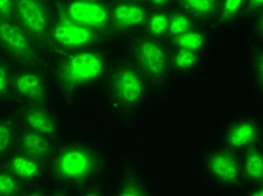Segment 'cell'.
Masks as SVG:
<instances>
[{
    "instance_id": "9a60e30c",
    "label": "cell",
    "mask_w": 263,
    "mask_h": 196,
    "mask_svg": "<svg viewBox=\"0 0 263 196\" xmlns=\"http://www.w3.org/2000/svg\"><path fill=\"white\" fill-rule=\"evenodd\" d=\"M58 140L27 128H20L16 141V151L35 158L47 165L58 146Z\"/></svg>"
},
{
    "instance_id": "4316f807",
    "label": "cell",
    "mask_w": 263,
    "mask_h": 196,
    "mask_svg": "<svg viewBox=\"0 0 263 196\" xmlns=\"http://www.w3.org/2000/svg\"><path fill=\"white\" fill-rule=\"evenodd\" d=\"M245 0H224L223 2V16L226 19H232L242 9Z\"/></svg>"
},
{
    "instance_id": "ba28073f",
    "label": "cell",
    "mask_w": 263,
    "mask_h": 196,
    "mask_svg": "<svg viewBox=\"0 0 263 196\" xmlns=\"http://www.w3.org/2000/svg\"><path fill=\"white\" fill-rule=\"evenodd\" d=\"M11 93L14 109L22 105L54 103L46 69L13 68Z\"/></svg>"
},
{
    "instance_id": "ffe728a7",
    "label": "cell",
    "mask_w": 263,
    "mask_h": 196,
    "mask_svg": "<svg viewBox=\"0 0 263 196\" xmlns=\"http://www.w3.org/2000/svg\"><path fill=\"white\" fill-rule=\"evenodd\" d=\"M11 74L13 67L6 59L0 57V112L14 110Z\"/></svg>"
},
{
    "instance_id": "3957f363",
    "label": "cell",
    "mask_w": 263,
    "mask_h": 196,
    "mask_svg": "<svg viewBox=\"0 0 263 196\" xmlns=\"http://www.w3.org/2000/svg\"><path fill=\"white\" fill-rule=\"evenodd\" d=\"M98 97L103 116L125 128L135 126L152 101L157 100L144 75L132 62L111 65Z\"/></svg>"
},
{
    "instance_id": "8992f818",
    "label": "cell",
    "mask_w": 263,
    "mask_h": 196,
    "mask_svg": "<svg viewBox=\"0 0 263 196\" xmlns=\"http://www.w3.org/2000/svg\"><path fill=\"white\" fill-rule=\"evenodd\" d=\"M218 144L244 153L263 145V118L256 112L232 116L223 123L216 137Z\"/></svg>"
},
{
    "instance_id": "d6986e66",
    "label": "cell",
    "mask_w": 263,
    "mask_h": 196,
    "mask_svg": "<svg viewBox=\"0 0 263 196\" xmlns=\"http://www.w3.org/2000/svg\"><path fill=\"white\" fill-rule=\"evenodd\" d=\"M241 155L245 185L263 184V145L251 148Z\"/></svg>"
},
{
    "instance_id": "484cf974",
    "label": "cell",
    "mask_w": 263,
    "mask_h": 196,
    "mask_svg": "<svg viewBox=\"0 0 263 196\" xmlns=\"http://www.w3.org/2000/svg\"><path fill=\"white\" fill-rule=\"evenodd\" d=\"M191 27H193V23H191L190 18L187 15L175 14L170 17L168 33L171 34L173 37H177L179 35H182L189 31H193Z\"/></svg>"
},
{
    "instance_id": "44dd1931",
    "label": "cell",
    "mask_w": 263,
    "mask_h": 196,
    "mask_svg": "<svg viewBox=\"0 0 263 196\" xmlns=\"http://www.w3.org/2000/svg\"><path fill=\"white\" fill-rule=\"evenodd\" d=\"M250 80L255 97L263 101V52L262 49L254 50L250 56Z\"/></svg>"
},
{
    "instance_id": "ac0fdd59",
    "label": "cell",
    "mask_w": 263,
    "mask_h": 196,
    "mask_svg": "<svg viewBox=\"0 0 263 196\" xmlns=\"http://www.w3.org/2000/svg\"><path fill=\"white\" fill-rule=\"evenodd\" d=\"M20 128L14 110L0 112V164L15 150Z\"/></svg>"
},
{
    "instance_id": "5b68a950",
    "label": "cell",
    "mask_w": 263,
    "mask_h": 196,
    "mask_svg": "<svg viewBox=\"0 0 263 196\" xmlns=\"http://www.w3.org/2000/svg\"><path fill=\"white\" fill-rule=\"evenodd\" d=\"M132 54V63L144 75L155 99L164 98L175 83L168 52L155 39L143 38L134 44Z\"/></svg>"
},
{
    "instance_id": "7a4b0ae2",
    "label": "cell",
    "mask_w": 263,
    "mask_h": 196,
    "mask_svg": "<svg viewBox=\"0 0 263 196\" xmlns=\"http://www.w3.org/2000/svg\"><path fill=\"white\" fill-rule=\"evenodd\" d=\"M111 65L105 52L93 49L64 55L46 69L53 102L65 112L98 96Z\"/></svg>"
},
{
    "instance_id": "603a6c76",
    "label": "cell",
    "mask_w": 263,
    "mask_h": 196,
    "mask_svg": "<svg viewBox=\"0 0 263 196\" xmlns=\"http://www.w3.org/2000/svg\"><path fill=\"white\" fill-rule=\"evenodd\" d=\"M173 41L178 49L200 52L206 45V37L200 32L189 31L177 37H173Z\"/></svg>"
},
{
    "instance_id": "e0dca14e",
    "label": "cell",
    "mask_w": 263,
    "mask_h": 196,
    "mask_svg": "<svg viewBox=\"0 0 263 196\" xmlns=\"http://www.w3.org/2000/svg\"><path fill=\"white\" fill-rule=\"evenodd\" d=\"M170 57L175 83L191 79L199 73L202 63L199 52L178 49Z\"/></svg>"
},
{
    "instance_id": "9c48e42d",
    "label": "cell",
    "mask_w": 263,
    "mask_h": 196,
    "mask_svg": "<svg viewBox=\"0 0 263 196\" xmlns=\"http://www.w3.org/2000/svg\"><path fill=\"white\" fill-rule=\"evenodd\" d=\"M20 126L60 141L70 134L64 112L54 103L17 106L14 109Z\"/></svg>"
},
{
    "instance_id": "4dcf8cb0",
    "label": "cell",
    "mask_w": 263,
    "mask_h": 196,
    "mask_svg": "<svg viewBox=\"0 0 263 196\" xmlns=\"http://www.w3.org/2000/svg\"><path fill=\"white\" fill-rule=\"evenodd\" d=\"M250 4L255 8H260V7H262L263 0H250Z\"/></svg>"
},
{
    "instance_id": "d4e9b609",
    "label": "cell",
    "mask_w": 263,
    "mask_h": 196,
    "mask_svg": "<svg viewBox=\"0 0 263 196\" xmlns=\"http://www.w3.org/2000/svg\"><path fill=\"white\" fill-rule=\"evenodd\" d=\"M170 17L164 13H155L148 17L147 19V29L152 36L160 37L168 33Z\"/></svg>"
},
{
    "instance_id": "8fae6325",
    "label": "cell",
    "mask_w": 263,
    "mask_h": 196,
    "mask_svg": "<svg viewBox=\"0 0 263 196\" xmlns=\"http://www.w3.org/2000/svg\"><path fill=\"white\" fill-rule=\"evenodd\" d=\"M50 38L58 49L73 53L91 49L98 39V32L63 17L51 28Z\"/></svg>"
},
{
    "instance_id": "7402d4cb",
    "label": "cell",
    "mask_w": 263,
    "mask_h": 196,
    "mask_svg": "<svg viewBox=\"0 0 263 196\" xmlns=\"http://www.w3.org/2000/svg\"><path fill=\"white\" fill-rule=\"evenodd\" d=\"M25 185L11 171L0 164V196L25 195Z\"/></svg>"
},
{
    "instance_id": "4fadbf2b",
    "label": "cell",
    "mask_w": 263,
    "mask_h": 196,
    "mask_svg": "<svg viewBox=\"0 0 263 196\" xmlns=\"http://www.w3.org/2000/svg\"><path fill=\"white\" fill-rule=\"evenodd\" d=\"M14 13L20 25L36 38H45L51 32V18L43 0H14Z\"/></svg>"
},
{
    "instance_id": "277c9868",
    "label": "cell",
    "mask_w": 263,
    "mask_h": 196,
    "mask_svg": "<svg viewBox=\"0 0 263 196\" xmlns=\"http://www.w3.org/2000/svg\"><path fill=\"white\" fill-rule=\"evenodd\" d=\"M198 168L202 180L219 192L238 195L245 186L242 155L217 141L201 150Z\"/></svg>"
},
{
    "instance_id": "7c38bea8",
    "label": "cell",
    "mask_w": 263,
    "mask_h": 196,
    "mask_svg": "<svg viewBox=\"0 0 263 196\" xmlns=\"http://www.w3.org/2000/svg\"><path fill=\"white\" fill-rule=\"evenodd\" d=\"M61 17L97 32L111 21L110 9L98 0H71L64 6Z\"/></svg>"
},
{
    "instance_id": "83f0119b",
    "label": "cell",
    "mask_w": 263,
    "mask_h": 196,
    "mask_svg": "<svg viewBox=\"0 0 263 196\" xmlns=\"http://www.w3.org/2000/svg\"><path fill=\"white\" fill-rule=\"evenodd\" d=\"M238 195L242 196H263V184H249Z\"/></svg>"
},
{
    "instance_id": "cb8c5ba5",
    "label": "cell",
    "mask_w": 263,
    "mask_h": 196,
    "mask_svg": "<svg viewBox=\"0 0 263 196\" xmlns=\"http://www.w3.org/2000/svg\"><path fill=\"white\" fill-rule=\"evenodd\" d=\"M180 3L197 16H209L217 8V0H180Z\"/></svg>"
},
{
    "instance_id": "2e32d148",
    "label": "cell",
    "mask_w": 263,
    "mask_h": 196,
    "mask_svg": "<svg viewBox=\"0 0 263 196\" xmlns=\"http://www.w3.org/2000/svg\"><path fill=\"white\" fill-rule=\"evenodd\" d=\"M145 8L132 2L117 3L110 9V20L119 29H134L147 24Z\"/></svg>"
},
{
    "instance_id": "30bf717a",
    "label": "cell",
    "mask_w": 263,
    "mask_h": 196,
    "mask_svg": "<svg viewBox=\"0 0 263 196\" xmlns=\"http://www.w3.org/2000/svg\"><path fill=\"white\" fill-rule=\"evenodd\" d=\"M0 49L14 59L17 67L45 69L28 33L18 24L0 17Z\"/></svg>"
},
{
    "instance_id": "6da1fadb",
    "label": "cell",
    "mask_w": 263,
    "mask_h": 196,
    "mask_svg": "<svg viewBox=\"0 0 263 196\" xmlns=\"http://www.w3.org/2000/svg\"><path fill=\"white\" fill-rule=\"evenodd\" d=\"M112 168L110 150L85 134H69L60 140L47 163L49 182L65 196L104 195Z\"/></svg>"
},
{
    "instance_id": "f546056e",
    "label": "cell",
    "mask_w": 263,
    "mask_h": 196,
    "mask_svg": "<svg viewBox=\"0 0 263 196\" xmlns=\"http://www.w3.org/2000/svg\"><path fill=\"white\" fill-rule=\"evenodd\" d=\"M147 2H150L154 6H158V7H161V6L168 4L169 0H147Z\"/></svg>"
},
{
    "instance_id": "5bb4252c",
    "label": "cell",
    "mask_w": 263,
    "mask_h": 196,
    "mask_svg": "<svg viewBox=\"0 0 263 196\" xmlns=\"http://www.w3.org/2000/svg\"><path fill=\"white\" fill-rule=\"evenodd\" d=\"M2 164L18 178L25 185L26 189L49 182L47 165L25 155V154L14 150Z\"/></svg>"
},
{
    "instance_id": "f1b7e54d",
    "label": "cell",
    "mask_w": 263,
    "mask_h": 196,
    "mask_svg": "<svg viewBox=\"0 0 263 196\" xmlns=\"http://www.w3.org/2000/svg\"><path fill=\"white\" fill-rule=\"evenodd\" d=\"M14 11V0H0V17L9 18V15Z\"/></svg>"
},
{
    "instance_id": "52a82bcc",
    "label": "cell",
    "mask_w": 263,
    "mask_h": 196,
    "mask_svg": "<svg viewBox=\"0 0 263 196\" xmlns=\"http://www.w3.org/2000/svg\"><path fill=\"white\" fill-rule=\"evenodd\" d=\"M153 182L136 160L124 156L104 185V196H154Z\"/></svg>"
}]
</instances>
